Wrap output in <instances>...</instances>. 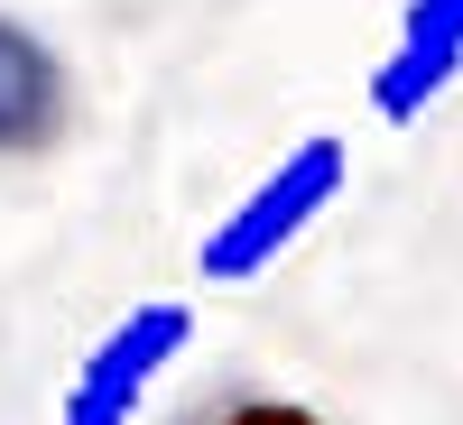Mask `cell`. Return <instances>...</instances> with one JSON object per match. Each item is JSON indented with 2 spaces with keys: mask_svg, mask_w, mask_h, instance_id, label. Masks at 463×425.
Listing matches in <instances>:
<instances>
[{
  "mask_svg": "<svg viewBox=\"0 0 463 425\" xmlns=\"http://www.w3.org/2000/svg\"><path fill=\"white\" fill-rule=\"evenodd\" d=\"M343 185H353V148L334 130H306L288 158H269V176L241 204H222V222L195 241V278L204 287H260L269 268L343 204Z\"/></svg>",
  "mask_w": 463,
  "mask_h": 425,
  "instance_id": "6da1fadb",
  "label": "cell"
},
{
  "mask_svg": "<svg viewBox=\"0 0 463 425\" xmlns=\"http://www.w3.org/2000/svg\"><path fill=\"white\" fill-rule=\"evenodd\" d=\"M185 342H195V305H185V296L130 305V315L111 324L84 361H74L56 425H139V416H148V389H158V370L185 352Z\"/></svg>",
  "mask_w": 463,
  "mask_h": 425,
  "instance_id": "7a4b0ae2",
  "label": "cell"
},
{
  "mask_svg": "<svg viewBox=\"0 0 463 425\" xmlns=\"http://www.w3.org/2000/svg\"><path fill=\"white\" fill-rule=\"evenodd\" d=\"M74 121H84V84H74L65 47L37 19L0 10V167H47V158H65Z\"/></svg>",
  "mask_w": 463,
  "mask_h": 425,
  "instance_id": "3957f363",
  "label": "cell"
},
{
  "mask_svg": "<svg viewBox=\"0 0 463 425\" xmlns=\"http://www.w3.org/2000/svg\"><path fill=\"white\" fill-rule=\"evenodd\" d=\"M463 84V0H408L390 56H371V121L417 130Z\"/></svg>",
  "mask_w": 463,
  "mask_h": 425,
  "instance_id": "277c9868",
  "label": "cell"
},
{
  "mask_svg": "<svg viewBox=\"0 0 463 425\" xmlns=\"http://www.w3.org/2000/svg\"><path fill=\"white\" fill-rule=\"evenodd\" d=\"M148 425H353V416L288 389V379H269V370H250V361H222L204 379H185Z\"/></svg>",
  "mask_w": 463,
  "mask_h": 425,
  "instance_id": "5b68a950",
  "label": "cell"
}]
</instances>
